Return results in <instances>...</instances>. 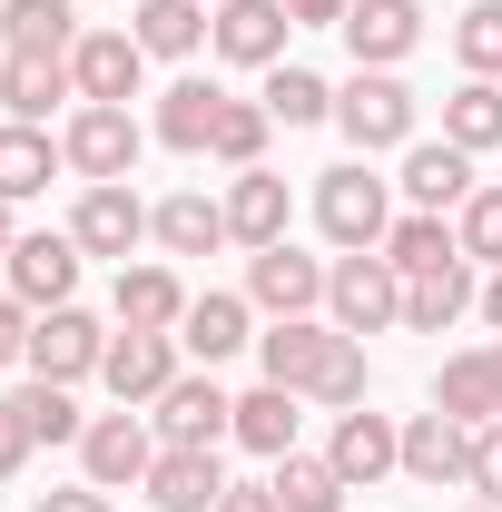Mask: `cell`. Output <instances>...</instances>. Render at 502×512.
Masks as SVG:
<instances>
[{
  "label": "cell",
  "mask_w": 502,
  "mask_h": 512,
  "mask_svg": "<svg viewBox=\"0 0 502 512\" xmlns=\"http://www.w3.org/2000/svg\"><path fill=\"white\" fill-rule=\"evenodd\" d=\"M325 306H335V325L365 345V335H384V325H404V276H394V256L384 247H355L335 276H325Z\"/></svg>",
  "instance_id": "6da1fadb"
},
{
  "label": "cell",
  "mask_w": 502,
  "mask_h": 512,
  "mask_svg": "<svg viewBox=\"0 0 502 512\" xmlns=\"http://www.w3.org/2000/svg\"><path fill=\"white\" fill-rule=\"evenodd\" d=\"M335 128L355 138V158L404 148V138H414V89H404L394 69H355V79L335 89Z\"/></svg>",
  "instance_id": "7a4b0ae2"
},
{
  "label": "cell",
  "mask_w": 502,
  "mask_h": 512,
  "mask_svg": "<svg viewBox=\"0 0 502 512\" xmlns=\"http://www.w3.org/2000/svg\"><path fill=\"white\" fill-rule=\"evenodd\" d=\"M315 227L335 237V247H384V227H394V207H384V178L365 158H345V168H325V188H315Z\"/></svg>",
  "instance_id": "3957f363"
},
{
  "label": "cell",
  "mask_w": 502,
  "mask_h": 512,
  "mask_svg": "<svg viewBox=\"0 0 502 512\" xmlns=\"http://www.w3.org/2000/svg\"><path fill=\"white\" fill-rule=\"evenodd\" d=\"M138 148H148V138H138L128 109H89V99H79V119L60 128V158L89 178V188H119L128 168H138Z\"/></svg>",
  "instance_id": "277c9868"
},
{
  "label": "cell",
  "mask_w": 502,
  "mask_h": 512,
  "mask_svg": "<svg viewBox=\"0 0 502 512\" xmlns=\"http://www.w3.org/2000/svg\"><path fill=\"white\" fill-rule=\"evenodd\" d=\"M69 79H79V99H89V109H128V99H138V79H148V50H138L128 30H79Z\"/></svg>",
  "instance_id": "5b68a950"
},
{
  "label": "cell",
  "mask_w": 502,
  "mask_h": 512,
  "mask_svg": "<svg viewBox=\"0 0 502 512\" xmlns=\"http://www.w3.org/2000/svg\"><path fill=\"white\" fill-rule=\"evenodd\" d=\"M158 434L188 453H217L227 434H237V394H217V375H178L168 394H158Z\"/></svg>",
  "instance_id": "8992f818"
},
{
  "label": "cell",
  "mask_w": 502,
  "mask_h": 512,
  "mask_svg": "<svg viewBox=\"0 0 502 512\" xmlns=\"http://www.w3.org/2000/svg\"><path fill=\"white\" fill-rule=\"evenodd\" d=\"M109 365V335L79 316V306H50V316L30 325V375L40 384H79V375H99Z\"/></svg>",
  "instance_id": "52a82bcc"
},
{
  "label": "cell",
  "mask_w": 502,
  "mask_h": 512,
  "mask_svg": "<svg viewBox=\"0 0 502 512\" xmlns=\"http://www.w3.org/2000/svg\"><path fill=\"white\" fill-rule=\"evenodd\" d=\"M325 463H335L345 483H384V473H404V424H394V414H365V404H345Z\"/></svg>",
  "instance_id": "ba28073f"
},
{
  "label": "cell",
  "mask_w": 502,
  "mask_h": 512,
  "mask_svg": "<svg viewBox=\"0 0 502 512\" xmlns=\"http://www.w3.org/2000/svg\"><path fill=\"white\" fill-rule=\"evenodd\" d=\"M335 335H345V325H315V316H276V335H256V365H266V384H286V394H315L325 355H335Z\"/></svg>",
  "instance_id": "9c48e42d"
},
{
  "label": "cell",
  "mask_w": 502,
  "mask_h": 512,
  "mask_svg": "<svg viewBox=\"0 0 502 512\" xmlns=\"http://www.w3.org/2000/svg\"><path fill=\"white\" fill-rule=\"evenodd\" d=\"M286 30H296L286 0H217V30H207V40H217L237 69H276L286 60Z\"/></svg>",
  "instance_id": "30bf717a"
},
{
  "label": "cell",
  "mask_w": 502,
  "mask_h": 512,
  "mask_svg": "<svg viewBox=\"0 0 502 512\" xmlns=\"http://www.w3.org/2000/svg\"><path fill=\"white\" fill-rule=\"evenodd\" d=\"M0 266H10V296L50 316V306H69V286H79V237H20Z\"/></svg>",
  "instance_id": "8fae6325"
},
{
  "label": "cell",
  "mask_w": 502,
  "mask_h": 512,
  "mask_svg": "<svg viewBox=\"0 0 502 512\" xmlns=\"http://www.w3.org/2000/svg\"><path fill=\"white\" fill-rule=\"evenodd\" d=\"M99 375H109V394H119V404H158V394L178 384V335H128V325H119Z\"/></svg>",
  "instance_id": "7c38bea8"
},
{
  "label": "cell",
  "mask_w": 502,
  "mask_h": 512,
  "mask_svg": "<svg viewBox=\"0 0 502 512\" xmlns=\"http://www.w3.org/2000/svg\"><path fill=\"white\" fill-rule=\"evenodd\" d=\"M79 463H89V483H99V493H119V483H148L158 444H148V424H138V414H99V424L79 434Z\"/></svg>",
  "instance_id": "4fadbf2b"
},
{
  "label": "cell",
  "mask_w": 502,
  "mask_h": 512,
  "mask_svg": "<svg viewBox=\"0 0 502 512\" xmlns=\"http://www.w3.org/2000/svg\"><path fill=\"white\" fill-rule=\"evenodd\" d=\"M404 473H414V483H473V424H453V414H414V424H404Z\"/></svg>",
  "instance_id": "5bb4252c"
},
{
  "label": "cell",
  "mask_w": 502,
  "mask_h": 512,
  "mask_svg": "<svg viewBox=\"0 0 502 512\" xmlns=\"http://www.w3.org/2000/svg\"><path fill=\"white\" fill-rule=\"evenodd\" d=\"M414 40H424V10H414V0H355V10H345V50H355V69H394Z\"/></svg>",
  "instance_id": "9a60e30c"
},
{
  "label": "cell",
  "mask_w": 502,
  "mask_h": 512,
  "mask_svg": "<svg viewBox=\"0 0 502 512\" xmlns=\"http://www.w3.org/2000/svg\"><path fill=\"white\" fill-rule=\"evenodd\" d=\"M247 296L266 306V316H306V306H325V266H315V256H296L286 237H276V247H256Z\"/></svg>",
  "instance_id": "2e32d148"
},
{
  "label": "cell",
  "mask_w": 502,
  "mask_h": 512,
  "mask_svg": "<svg viewBox=\"0 0 502 512\" xmlns=\"http://www.w3.org/2000/svg\"><path fill=\"white\" fill-rule=\"evenodd\" d=\"M69 237H79V256H128L138 237H148V207H138V188H89L79 197V217H69Z\"/></svg>",
  "instance_id": "e0dca14e"
},
{
  "label": "cell",
  "mask_w": 502,
  "mask_h": 512,
  "mask_svg": "<svg viewBox=\"0 0 502 512\" xmlns=\"http://www.w3.org/2000/svg\"><path fill=\"white\" fill-rule=\"evenodd\" d=\"M463 306H483L473 256H443V266H424V276H404V325H414V335H443Z\"/></svg>",
  "instance_id": "ac0fdd59"
},
{
  "label": "cell",
  "mask_w": 502,
  "mask_h": 512,
  "mask_svg": "<svg viewBox=\"0 0 502 512\" xmlns=\"http://www.w3.org/2000/svg\"><path fill=\"white\" fill-rule=\"evenodd\" d=\"M217 493H227V473H217V453L158 444V463H148V503H158V512H217Z\"/></svg>",
  "instance_id": "d6986e66"
},
{
  "label": "cell",
  "mask_w": 502,
  "mask_h": 512,
  "mask_svg": "<svg viewBox=\"0 0 502 512\" xmlns=\"http://www.w3.org/2000/svg\"><path fill=\"white\" fill-rule=\"evenodd\" d=\"M0 50H10V60H69V50H79L69 0H0Z\"/></svg>",
  "instance_id": "ffe728a7"
},
{
  "label": "cell",
  "mask_w": 502,
  "mask_h": 512,
  "mask_svg": "<svg viewBox=\"0 0 502 512\" xmlns=\"http://www.w3.org/2000/svg\"><path fill=\"white\" fill-rule=\"evenodd\" d=\"M404 197H414L424 217L463 207V197H473V148H453V138H434V148H404Z\"/></svg>",
  "instance_id": "44dd1931"
},
{
  "label": "cell",
  "mask_w": 502,
  "mask_h": 512,
  "mask_svg": "<svg viewBox=\"0 0 502 512\" xmlns=\"http://www.w3.org/2000/svg\"><path fill=\"white\" fill-rule=\"evenodd\" d=\"M178 345H188L197 365L217 375L237 345H256V335H247V296H188V316H178Z\"/></svg>",
  "instance_id": "7402d4cb"
},
{
  "label": "cell",
  "mask_w": 502,
  "mask_h": 512,
  "mask_svg": "<svg viewBox=\"0 0 502 512\" xmlns=\"http://www.w3.org/2000/svg\"><path fill=\"white\" fill-rule=\"evenodd\" d=\"M148 237L168 256H207V247H227V197H168V207H148Z\"/></svg>",
  "instance_id": "603a6c76"
},
{
  "label": "cell",
  "mask_w": 502,
  "mask_h": 512,
  "mask_svg": "<svg viewBox=\"0 0 502 512\" xmlns=\"http://www.w3.org/2000/svg\"><path fill=\"white\" fill-rule=\"evenodd\" d=\"M178 316H188V286L168 266H119V325L128 335H168Z\"/></svg>",
  "instance_id": "cb8c5ba5"
},
{
  "label": "cell",
  "mask_w": 502,
  "mask_h": 512,
  "mask_svg": "<svg viewBox=\"0 0 502 512\" xmlns=\"http://www.w3.org/2000/svg\"><path fill=\"white\" fill-rule=\"evenodd\" d=\"M434 404L453 414V424H473V434H483V424H502V375H493V345H483V355H453V365H443V384H434Z\"/></svg>",
  "instance_id": "d4e9b609"
},
{
  "label": "cell",
  "mask_w": 502,
  "mask_h": 512,
  "mask_svg": "<svg viewBox=\"0 0 502 512\" xmlns=\"http://www.w3.org/2000/svg\"><path fill=\"white\" fill-rule=\"evenodd\" d=\"M227 237H237V247H276V237H286V178L237 168V188H227Z\"/></svg>",
  "instance_id": "484cf974"
},
{
  "label": "cell",
  "mask_w": 502,
  "mask_h": 512,
  "mask_svg": "<svg viewBox=\"0 0 502 512\" xmlns=\"http://www.w3.org/2000/svg\"><path fill=\"white\" fill-rule=\"evenodd\" d=\"M207 30H217V10H207V0H138V30H128V40H138L148 60H188Z\"/></svg>",
  "instance_id": "4316f807"
},
{
  "label": "cell",
  "mask_w": 502,
  "mask_h": 512,
  "mask_svg": "<svg viewBox=\"0 0 502 512\" xmlns=\"http://www.w3.org/2000/svg\"><path fill=\"white\" fill-rule=\"evenodd\" d=\"M60 99H79V79H69V60H0V109L10 119H50Z\"/></svg>",
  "instance_id": "83f0119b"
},
{
  "label": "cell",
  "mask_w": 502,
  "mask_h": 512,
  "mask_svg": "<svg viewBox=\"0 0 502 512\" xmlns=\"http://www.w3.org/2000/svg\"><path fill=\"white\" fill-rule=\"evenodd\" d=\"M266 493H276V512H345L355 483H345L325 453H276V483H266Z\"/></svg>",
  "instance_id": "f1b7e54d"
},
{
  "label": "cell",
  "mask_w": 502,
  "mask_h": 512,
  "mask_svg": "<svg viewBox=\"0 0 502 512\" xmlns=\"http://www.w3.org/2000/svg\"><path fill=\"white\" fill-rule=\"evenodd\" d=\"M217 119H227V89H207V79H178V89H158V138L168 148H207L217 138Z\"/></svg>",
  "instance_id": "f546056e"
},
{
  "label": "cell",
  "mask_w": 502,
  "mask_h": 512,
  "mask_svg": "<svg viewBox=\"0 0 502 512\" xmlns=\"http://www.w3.org/2000/svg\"><path fill=\"white\" fill-rule=\"evenodd\" d=\"M50 168H69V158H60V148H50V138H40L30 119H10V128H0V197H10V207L50 188Z\"/></svg>",
  "instance_id": "4dcf8cb0"
},
{
  "label": "cell",
  "mask_w": 502,
  "mask_h": 512,
  "mask_svg": "<svg viewBox=\"0 0 502 512\" xmlns=\"http://www.w3.org/2000/svg\"><path fill=\"white\" fill-rule=\"evenodd\" d=\"M237 444L247 453H296V394L286 384H256V394H237Z\"/></svg>",
  "instance_id": "1f68e13d"
},
{
  "label": "cell",
  "mask_w": 502,
  "mask_h": 512,
  "mask_svg": "<svg viewBox=\"0 0 502 512\" xmlns=\"http://www.w3.org/2000/svg\"><path fill=\"white\" fill-rule=\"evenodd\" d=\"M443 138H453V148H473V158L502 148V89H493V79H463V89L443 99Z\"/></svg>",
  "instance_id": "d6a6232c"
},
{
  "label": "cell",
  "mask_w": 502,
  "mask_h": 512,
  "mask_svg": "<svg viewBox=\"0 0 502 512\" xmlns=\"http://www.w3.org/2000/svg\"><path fill=\"white\" fill-rule=\"evenodd\" d=\"M266 119L276 128H315V119H335V89H325V79H315V69H266Z\"/></svg>",
  "instance_id": "836d02e7"
},
{
  "label": "cell",
  "mask_w": 502,
  "mask_h": 512,
  "mask_svg": "<svg viewBox=\"0 0 502 512\" xmlns=\"http://www.w3.org/2000/svg\"><path fill=\"white\" fill-rule=\"evenodd\" d=\"M384 256H394V276H424V266H443V256H463V237H453L443 217L414 207V217H394V227H384Z\"/></svg>",
  "instance_id": "e575fe53"
},
{
  "label": "cell",
  "mask_w": 502,
  "mask_h": 512,
  "mask_svg": "<svg viewBox=\"0 0 502 512\" xmlns=\"http://www.w3.org/2000/svg\"><path fill=\"white\" fill-rule=\"evenodd\" d=\"M266 99H227V119H217V138H207V158H227V168H266Z\"/></svg>",
  "instance_id": "d590c367"
},
{
  "label": "cell",
  "mask_w": 502,
  "mask_h": 512,
  "mask_svg": "<svg viewBox=\"0 0 502 512\" xmlns=\"http://www.w3.org/2000/svg\"><path fill=\"white\" fill-rule=\"evenodd\" d=\"M453 60L473 69V79H502V0H473L453 20Z\"/></svg>",
  "instance_id": "8d00e7d4"
},
{
  "label": "cell",
  "mask_w": 502,
  "mask_h": 512,
  "mask_svg": "<svg viewBox=\"0 0 502 512\" xmlns=\"http://www.w3.org/2000/svg\"><path fill=\"white\" fill-rule=\"evenodd\" d=\"M453 237H463V256H473V266H502V188H473V197H463Z\"/></svg>",
  "instance_id": "74e56055"
},
{
  "label": "cell",
  "mask_w": 502,
  "mask_h": 512,
  "mask_svg": "<svg viewBox=\"0 0 502 512\" xmlns=\"http://www.w3.org/2000/svg\"><path fill=\"white\" fill-rule=\"evenodd\" d=\"M20 414H30V434L40 444H79L89 424H79V404H69V384H20Z\"/></svg>",
  "instance_id": "f35d334b"
},
{
  "label": "cell",
  "mask_w": 502,
  "mask_h": 512,
  "mask_svg": "<svg viewBox=\"0 0 502 512\" xmlns=\"http://www.w3.org/2000/svg\"><path fill=\"white\" fill-rule=\"evenodd\" d=\"M315 404H365V345H355V335H335V355H325V375H315Z\"/></svg>",
  "instance_id": "ab89813d"
},
{
  "label": "cell",
  "mask_w": 502,
  "mask_h": 512,
  "mask_svg": "<svg viewBox=\"0 0 502 512\" xmlns=\"http://www.w3.org/2000/svg\"><path fill=\"white\" fill-rule=\"evenodd\" d=\"M30 444H40V434H30V414H20V394H0V483H10V473L30 463Z\"/></svg>",
  "instance_id": "60d3db41"
},
{
  "label": "cell",
  "mask_w": 502,
  "mask_h": 512,
  "mask_svg": "<svg viewBox=\"0 0 502 512\" xmlns=\"http://www.w3.org/2000/svg\"><path fill=\"white\" fill-rule=\"evenodd\" d=\"M30 325H40V306L0 296V365H30Z\"/></svg>",
  "instance_id": "b9f144b4"
},
{
  "label": "cell",
  "mask_w": 502,
  "mask_h": 512,
  "mask_svg": "<svg viewBox=\"0 0 502 512\" xmlns=\"http://www.w3.org/2000/svg\"><path fill=\"white\" fill-rule=\"evenodd\" d=\"M473 493H483V503H502V424H483V434H473Z\"/></svg>",
  "instance_id": "7bdbcfd3"
},
{
  "label": "cell",
  "mask_w": 502,
  "mask_h": 512,
  "mask_svg": "<svg viewBox=\"0 0 502 512\" xmlns=\"http://www.w3.org/2000/svg\"><path fill=\"white\" fill-rule=\"evenodd\" d=\"M345 10H355V0H286L296 30H345Z\"/></svg>",
  "instance_id": "ee69618b"
},
{
  "label": "cell",
  "mask_w": 502,
  "mask_h": 512,
  "mask_svg": "<svg viewBox=\"0 0 502 512\" xmlns=\"http://www.w3.org/2000/svg\"><path fill=\"white\" fill-rule=\"evenodd\" d=\"M217 512H276V493H266V483H227V493H217Z\"/></svg>",
  "instance_id": "f6af8a7d"
},
{
  "label": "cell",
  "mask_w": 502,
  "mask_h": 512,
  "mask_svg": "<svg viewBox=\"0 0 502 512\" xmlns=\"http://www.w3.org/2000/svg\"><path fill=\"white\" fill-rule=\"evenodd\" d=\"M40 512H109V493H99V483H79V493H40Z\"/></svg>",
  "instance_id": "bcb514c9"
},
{
  "label": "cell",
  "mask_w": 502,
  "mask_h": 512,
  "mask_svg": "<svg viewBox=\"0 0 502 512\" xmlns=\"http://www.w3.org/2000/svg\"><path fill=\"white\" fill-rule=\"evenodd\" d=\"M483 316H493V335H502V266H493V286H483Z\"/></svg>",
  "instance_id": "7dc6e473"
},
{
  "label": "cell",
  "mask_w": 502,
  "mask_h": 512,
  "mask_svg": "<svg viewBox=\"0 0 502 512\" xmlns=\"http://www.w3.org/2000/svg\"><path fill=\"white\" fill-rule=\"evenodd\" d=\"M10 247H20V237H10V197H0V256H10Z\"/></svg>",
  "instance_id": "c3c4849f"
},
{
  "label": "cell",
  "mask_w": 502,
  "mask_h": 512,
  "mask_svg": "<svg viewBox=\"0 0 502 512\" xmlns=\"http://www.w3.org/2000/svg\"><path fill=\"white\" fill-rule=\"evenodd\" d=\"M493 375H502V345H493Z\"/></svg>",
  "instance_id": "681fc988"
},
{
  "label": "cell",
  "mask_w": 502,
  "mask_h": 512,
  "mask_svg": "<svg viewBox=\"0 0 502 512\" xmlns=\"http://www.w3.org/2000/svg\"><path fill=\"white\" fill-rule=\"evenodd\" d=\"M473 512H502V503H473Z\"/></svg>",
  "instance_id": "f907efd6"
},
{
  "label": "cell",
  "mask_w": 502,
  "mask_h": 512,
  "mask_svg": "<svg viewBox=\"0 0 502 512\" xmlns=\"http://www.w3.org/2000/svg\"><path fill=\"white\" fill-rule=\"evenodd\" d=\"M0 60H10V50H0Z\"/></svg>",
  "instance_id": "816d5d0a"
}]
</instances>
